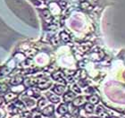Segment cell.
Instances as JSON below:
<instances>
[{"label": "cell", "instance_id": "13", "mask_svg": "<svg viewBox=\"0 0 125 118\" xmlns=\"http://www.w3.org/2000/svg\"><path fill=\"white\" fill-rule=\"evenodd\" d=\"M85 98L82 97H76L73 99V106L74 107H80V106L83 105L84 103H85Z\"/></svg>", "mask_w": 125, "mask_h": 118}, {"label": "cell", "instance_id": "7", "mask_svg": "<svg viewBox=\"0 0 125 118\" xmlns=\"http://www.w3.org/2000/svg\"><path fill=\"white\" fill-rule=\"evenodd\" d=\"M42 13V16H43V18L47 21V23H52L53 22V19H52V15H51V13L49 12V10H47V9H44V10L41 12Z\"/></svg>", "mask_w": 125, "mask_h": 118}, {"label": "cell", "instance_id": "15", "mask_svg": "<svg viewBox=\"0 0 125 118\" xmlns=\"http://www.w3.org/2000/svg\"><path fill=\"white\" fill-rule=\"evenodd\" d=\"M57 112L61 115H64L68 112V107L65 104H61L57 109Z\"/></svg>", "mask_w": 125, "mask_h": 118}, {"label": "cell", "instance_id": "16", "mask_svg": "<svg viewBox=\"0 0 125 118\" xmlns=\"http://www.w3.org/2000/svg\"><path fill=\"white\" fill-rule=\"evenodd\" d=\"M84 110L86 111V112H88V113H92L94 111L93 104H91V103H87V104H85V106H84Z\"/></svg>", "mask_w": 125, "mask_h": 118}, {"label": "cell", "instance_id": "4", "mask_svg": "<svg viewBox=\"0 0 125 118\" xmlns=\"http://www.w3.org/2000/svg\"><path fill=\"white\" fill-rule=\"evenodd\" d=\"M18 97L17 93L14 92H5L4 93V101H5L6 103L12 102L14 99H16Z\"/></svg>", "mask_w": 125, "mask_h": 118}, {"label": "cell", "instance_id": "12", "mask_svg": "<svg viewBox=\"0 0 125 118\" xmlns=\"http://www.w3.org/2000/svg\"><path fill=\"white\" fill-rule=\"evenodd\" d=\"M81 9L86 11H91L93 10V5H91L88 1H82L81 3Z\"/></svg>", "mask_w": 125, "mask_h": 118}, {"label": "cell", "instance_id": "19", "mask_svg": "<svg viewBox=\"0 0 125 118\" xmlns=\"http://www.w3.org/2000/svg\"><path fill=\"white\" fill-rule=\"evenodd\" d=\"M37 54V50L35 49H30V50H26L25 51V53H24V55H25V56H29V57H32L34 55H36Z\"/></svg>", "mask_w": 125, "mask_h": 118}, {"label": "cell", "instance_id": "22", "mask_svg": "<svg viewBox=\"0 0 125 118\" xmlns=\"http://www.w3.org/2000/svg\"><path fill=\"white\" fill-rule=\"evenodd\" d=\"M9 74V70L6 66H3L2 68H1V71H0V75L2 76V75H7Z\"/></svg>", "mask_w": 125, "mask_h": 118}, {"label": "cell", "instance_id": "24", "mask_svg": "<svg viewBox=\"0 0 125 118\" xmlns=\"http://www.w3.org/2000/svg\"><path fill=\"white\" fill-rule=\"evenodd\" d=\"M20 116H21V118H31V112H23Z\"/></svg>", "mask_w": 125, "mask_h": 118}, {"label": "cell", "instance_id": "29", "mask_svg": "<svg viewBox=\"0 0 125 118\" xmlns=\"http://www.w3.org/2000/svg\"><path fill=\"white\" fill-rule=\"evenodd\" d=\"M110 118H120V117H116V116H110Z\"/></svg>", "mask_w": 125, "mask_h": 118}, {"label": "cell", "instance_id": "6", "mask_svg": "<svg viewBox=\"0 0 125 118\" xmlns=\"http://www.w3.org/2000/svg\"><path fill=\"white\" fill-rule=\"evenodd\" d=\"M75 98V93L73 91H68L63 95V101L65 103H70L73 101V99Z\"/></svg>", "mask_w": 125, "mask_h": 118}, {"label": "cell", "instance_id": "26", "mask_svg": "<svg viewBox=\"0 0 125 118\" xmlns=\"http://www.w3.org/2000/svg\"><path fill=\"white\" fill-rule=\"evenodd\" d=\"M50 41H51V43H52L53 45H57L58 44V38L56 37V36H54V37H52L51 39H50Z\"/></svg>", "mask_w": 125, "mask_h": 118}, {"label": "cell", "instance_id": "27", "mask_svg": "<svg viewBox=\"0 0 125 118\" xmlns=\"http://www.w3.org/2000/svg\"><path fill=\"white\" fill-rule=\"evenodd\" d=\"M88 2L91 5H96L98 3V0H88Z\"/></svg>", "mask_w": 125, "mask_h": 118}, {"label": "cell", "instance_id": "11", "mask_svg": "<svg viewBox=\"0 0 125 118\" xmlns=\"http://www.w3.org/2000/svg\"><path fill=\"white\" fill-rule=\"evenodd\" d=\"M47 97L48 99L53 103H58L60 102V97H58V95L53 94V93H47Z\"/></svg>", "mask_w": 125, "mask_h": 118}, {"label": "cell", "instance_id": "21", "mask_svg": "<svg viewBox=\"0 0 125 118\" xmlns=\"http://www.w3.org/2000/svg\"><path fill=\"white\" fill-rule=\"evenodd\" d=\"M57 4L62 9H65L67 5V0H57Z\"/></svg>", "mask_w": 125, "mask_h": 118}, {"label": "cell", "instance_id": "3", "mask_svg": "<svg viewBox=\"0 0 125 118\" xmlns=\"http://www.w3.org/2000/svg\"><path fill=\"white\" fill-rule=\"evenodd\" d=\"M52 78L54 79V80H55L56 81H58V82H60V83L62 84V85H64V84H65L64 75H63V74H62V72L57 71V72L53 73Z\"/></svg>", "mask_w": 125, "mask_h": 118}, {"label": "cell", "instance_id": "1", "mask_svg": "<svg viewBox=\"0 0 125 118\" xmlns=\"http://www.w3.org/2000/svg\"><path fill=\"white\" fill-rule=\"evenodd\" d=\"M38 87H32V88H30L26 90V95L29 96V97H32L34 98H38L40 96V91Z\"/></svg>", "mask_w": 125, "mask_h": 118}, {"label": "cell", "instance_id": "30", "mask_svg": "<svg viewBox=\"0 0 125 118\" xmlns=\"http://www.w3.org/2000/svg\"><path fill=\"white\" fill-rule=\"evenodd\" d=\"M34 118H40V117H39V116H38V117H34Z\"/></svg>", "mask_w": 125, "mask_h": 118}, {"label": "cell", "instance_id": "5", "mask_svg": "<svg viewBox=\"0 0 125 118\" xmlns=\"http://www.w3.org/2000/svg\"><path fill=\"white\" fill-rule=\"evenodd\" d=\"M21 82H23V78L21 74H17L14 75L13 77H12V79L10 80V84L13 86H16V85H20Z\"/></svg>", "mask_w": 125, "mask_h": 118}, {"label": "cell", "instance_id": "14", "mask_svg": "<svg viewBox=\"0 0 125 118\" xmlns=\"http://www.w3.org/2000/svg\"><path fill=\"white\" fill-rule=\"evenodd\" d=\"M60 39H62L63 42H65V43H67V42H69L71 40L70 35L68 34L67 32H62L60 33Z\"/></svg>", "mask_w": 125, "mask_h": 118}, {"label": "cell", "instance_id": "31", "mask_svg": "<svg viewBox=\"0 0 125 118\" xmlns=\"http://www.w3.org/2000/svg\"><path fill=\"white\" fill-rule=\"evenodd\" d=\"M81 2H82V1H85V0H81Z\"/></svg>", "mask_w": 125, "mask_h": 118}, {"label": "cell", "instance_id": "9", "mask_svg": "<svg viewBox=\"0 0 125 118\" xmlns=\"http://www.w3.org/2000/svg\"><path fill=\"white\" fill-rule=\"evenodd\" d=\"M54 110H55V109H54V107H53V106H47V107L44 108V109L41 111V113H42V115H44V116H50L53 115Z\"/></svg>", "mask_w": 125, "mask_h": 118}, {"label": "cell", "instance_id": "25", "mask_svg": "<svg viewBox=\"0 0 125 118\" xmlns=\"http://www.w3.org/2000/svg\"><path fill=\"white\" fill-rule=\"evenodd\" d=\"M73 92H74V93H81V89L78 85H73Z\"/></svg>", "mask_w": 125, "mask_h": 118}, {"label": "cell", "instance_id": "8", "mask_svg": "<svg viewBox=\"0 0 125 118\" xmlns=\"http://www.w3.org/2000/svg\"><path fill=\"white\" fill-rule=\"evenodd\" d=\"M53 91L55 92L56 95H62L64 93L65 91V87L64 85H62V84H60V85H55L54 88H53Z\"/></svg>", "mask_w": 125, "mask_h": 118}, {"label": "cell", "instance_id": "18", "mask_svg": "<svg viewBox=\"0 0 125 118\" xmlns=\"http://www.w3.org/2000/svg\"><path fill=\"white\" fill-rule=\"evenodd\" d=\"M46 105H47V100H46V98H40L39 101L38 102V107L40 108V109L45 108Z\"/></svg>", "mask_w": 125, "mask_h": 118}, {"label": "cell", "instance_id": "10", "mask_svg": "<svg viewBox=\"0 0 125 118\" xmlns=\"http://www.w3.org/2000/svg\"><path fill=\"white\" fill-rule=\"evenodd\" d=\"M37 80L34 79H29L27 78L25 80H23V85L25 88H29V87H33L34 85H36Z\"/></svg>", "mask_w": 125, "mask_h": 118}, {"label": "cell", "instance_id": "28", "mask_svg": "<svg viewBox=\"0 0 125 118\" xmlns=\"http://www.w3.org/2000/svg\"><path fill=\"white\" fill-rule=\"evenodd\" d=\"M60 118H72V115L71 114H68V113H66V114H64L63 116H62Z\"/></svg>", "mask_w": 125, "mask_h": 118}, {"label": "cell", "instance_id": "2", "mask_svg": "<svg viewBox=\"0 0 125 118\" xmlns=\"http://www.w3.org/2000/svg\"><path fill=\"white\" fill-rule=\"evenodd\" d=\"M36 85L39 89H47L48 87H50L51 82L49 81H47V79H38Z\"/></svg>", "mask_w": 125, "mask_h": 118}, {"label": "cell", "instance_id": "20", "mask_svg": "<svg viewBox=\"0 0 125 118\" xmlns=\"http://www.w3.org/2000/svg\"><path fill=\"white\" fill-rule=\"evenodd\" d=\"M8 89H9V86H8L7 84H5V83L0 84V92H1V93H5V92H7Z\"/></svg>", "mask_w": 125, "mask_h": 118}, {"label": "cell", "instance_id": "23", "mask_svg": "<svg viewBox=\"0 0 125 118\" xmlns=\"http://www.w3.org/2000/svg\"><path fill=\"white\" fill-rule=\"evenodd\" d=\"M41 112L39 111V109H34L32 112H31V118H34V117H38L41 115Z\"/></svg>", "mask_w": 125, "mask_h": 118}, {"label": "cell", "instance_id": "17", "mask_svg": "<svg viewBox=\"0 0 125 118\" xmlns=\"http://www.w3.org/2000/svg\"><path fill=\"white\" fill-rule=\"evenodd\" d=\"M89 103H91V104H96V103H98L99 101V97L98 96H96V95H92L90 97H89Z\"/></svg>", "mask_w": 125, "mask_h": 118}]
</instances>
